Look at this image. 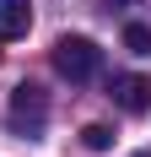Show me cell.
Returning a JSON list of instances; mask_svg holds the SVG:
<instances>
[{"label": "cell", "instance_id": "6", "mask_svg": "<svg viewBox=\"0 0 151 157\" xmlns=\"http://www.w3.org/2000/svg\"><path fill=\"white\" fill-rule=\"evenodd\" d=\"M81 146H87V152H108V146H113V130L108 125H87L81 130Z\"/></svg>", "mask_w": 151, "mask_h": 157}, {"label": "cell", "instance_id": "3", "mask_svg": "<svg viewBox=\"0 0 151 157\" xmlns=\"http://www.w3.org/2000/svg\"><path fill=\"white\" fill-rule=\"evenodd\" d=\"M108 98H113L124 114H146L151 109V76H135V71H130V76H113L108 81Z\"/></svg>", "mask_w": 151, "mask_h": 157}, {"label": "cell", "instance_id": "5", "mask_svg": "<svg viewBox=\"0 0 151 157\" xmlns=\"http://www.w3.org/2000/svg\"><path fill=\"white\" fill-rule=\"evenodd\" d=\"M124 49H130V54H151V27L146 22H130V27H124Z\"/></svg>", "mask_w": 151, "mask_h": 157}, {"label": "cell", "instance_id": "7", "mask_svg": "<svg viewBox=\"0 0 151 157\" xmlns=\"http://www.w3.org/2000/svg\"><path fill=\"white\" fill-rule=\"evenodd\" d=\"M130 157H151V146H146V152H130Z\"/></svg>", "mask_w": 151, "mask_h": 157}, {"label": "cell", "instance_id": "4", "mask_svg": "<svg viewBox=\"0 0 151 157\" xmlns=\"http://www.w3.org/2000/svg\"><path fill=\"white\" fill-rule=\"evenodd\" d=\"M32 0H0V38H27Z\"/></svg>", "mask_w": 151, "mask_h": 157}, {"label": "cell", "instance_id": "8", "mask_svg": "<svg viewBox=\"0 0 151 157\" xmlns=\"http://www.w3.org/2000/svg\"><path fill=\"white\" fill-rule=\"evenodd\" d=\"M108 6H130V0H108Z\"/></svg>", "mask_w": 151, "mask_h": 157}, {"label": "cell", "instance_id": "2", "mask_svg": "<svg viewBox=\"0 0 151 157\" xmlns=\"http://www.w3.org/2000/svg\"><path fill=\"white\" fill-rule=\"evenodd\" d=\"M6 119H11V130L16 136H43V125H49V98H43V87H16L11 92V103H6Z\"/></svg>", "mask_w": 151, "mask_h": 157}, {"label": "cell", "instance_id": "1", "mask_svg": "<svg viewBox=\"0 0 151 157\" xmlns=\"http://www.w3.org/2000/svg\"><path fill=\"white\" fill-rule=\"evenodd\" d=\"M54 71L81 87V81H92L97 71H103V49L92 44V38H81V33H70V38L54 44Z\"/></svg>", "mask_w": 151, "mask_h": 157}]
</instances>
